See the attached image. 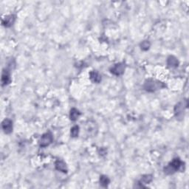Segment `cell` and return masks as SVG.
<instances>
[{
    "label": "cell",
    "instance_id": "1",
    "mask_svg": "<svg viewBox=\"0 0 189 189\" xmlns=\"http://www.w3.org/2000/svg\"><path fill=\"white\" fill-rule=\"evenodd\" d=\"M182 167H183V163L179 158H174L165 169V173L167 174H171L177 171L182 170Z\"/></svg>",
    "mask_w": 189,
    "mask_h": 189
},
{
    "label": "cell",
    "instance_id": "2",
    "mask_svg": "<svg viewBox=\"0 0 189 189\" xmlns=\"http://www.w3.org/2000/svg\"><path fill=\"white\" fill-rule=\"evenodd\" d=\"M53 141V135L50 132H47L42 136L40 140L41 147H46L49 146Z\"/></svg>",
    "mask_w": 189,
    "mask_h": 189
},
{
    "label": "cell",
    "instance_id": "3",
    "mask_svg": "<svg viewBox=\"0 0 189 189\" xmlns=\"http://www.w3.org/2000/svg\"><path fill=\"white\" fill-rule=\"evenodd\" d=\"M125 70V65L123 63H116L115 65H114L113 67H112L111 69V72L115 75H120L124 72Z\"/></svg>",
    "mask_w": 189,
    "mask_h": 189
},
{
    "label": "cell",
    "instance_id": "4",
    "mask_svg": "<svg viewBox=\"0 0 189 189\" xmlns=\"http://www.w3.org/2000/svg\"><path fill=\"white\" fill-rule=\"evenodd\" d=\"M1 127L6 134H10L13 131V122L10 119H4L1 123Z\"/></svg>",
    "mask_w": 189,
    "mask_h": 189
},
{
    "label": "cell",
    "instance_id": "5",
    "mask_svg": "<svg viewBox=\"0 0 189 189\" xmlns=\"http://www.w3.org/2000/svg\"><path fill=\"white\" fill-rule=\"evenodd\" d=\"M159 88L158 83H155L153 80H148L144 84V89L148 92H154Z\"/></svg>",
    "mask_w": 189,
    "mask_h": 189
},
{
    "label": "cell",
    "instance_id": "6",
    "mask_svg": "<svg viewBox=\"0 0 189 189\" xmlns=\"http://www.w3.org/2000/svg\"><path fill=\"white\" fill-rule=\"evenodd\" d=\"M15 19H16V16L14 15H10V16H7L6 17H4L2 20V25L4 26L9 28L11 25H13V24L14 23Z\"/></svg>",
    "mask_w": 189,
    "mask_h": 189
},
{
    "label": "cell",
    "instance_id": "7",
    "mask_svg": "<svg viewBox=\"0 0 189 189\" xmlns=\"http://www.w3.org/2000/svg\"><path fill=\"white\" fill-rule=\"evenodd\" d=\"M55 169L58 171H60L63 172V173H66L68 171L67 167H66V165L64 162L62 161V160H57L55 163Z\"/></svg>",
    "mask_w": 189,
    "mask_h": 189
},
{
    "label": "cell",
    "instance_id": "8",
    "mask_svg": "<svg viewBox=\"0 0 189 189\" xmlns=\"http://www.w3.org/2000/svg\"><path fill=\"white\" fill-rule=\"evenodd\" d=\"M95 131H97V126L95 122L89 121V123L87 124V131L90 135H94L95 134Z\"/></svg>",
    "mask_w": 189,
    "mask_h": 189
},
{
    "label": "cell",
    "instance_id": "9",
    "mask_svg": "<svg viewBox=\"0 0 189 189\" xmlns=\"http://www.w3.org/2000/svg\"><path fill=\"white\" fill-rule=\"evenodd\" d=\"M167 63L168 65H169V66H170V67L171 68H174L178 66L179 61H178L177 58L176 57L173 56V55H171V56H169V58H168Z\"/></svg>",
    "mask_w": 189,
    "mask_h": 189
},
{
    "label": "cell",
    "instance_id": "10",
    "mask_svg": "<svg viewBox=\"0 0 189 189\" xmlns=\"http://www.w3.org/2000/svg\"><path fill=\"white\" fill-rule=\"evenodd\" d=\"M10 75L7 70H3L2 75H1V84L2 85H7L10 82Z\"/></svg>",
    "mask_w": 189,
    "mask_h": 189
},
{
    "label": "cell",
    "instance_id": "11",
    "mask_svg": "<svg viewBox=\"0 0 189 189\" xmlns=\"http://www.w3.org/2000/svg\"><path fill=\"white\" fill-rule=\"evenodd\" d=\"M90 79L95 83H99L101 81V76L99 75V73L95 71H92L90 73Z\"/></svg>",
    "mask_w": 189,
    "mask_h": 189
},
{
    "label": "cell",
    "instance_id": "12",
    "mask_svg": "<svg viewBox=\"0 0 189 189\" xmlns=\"http://www.w3.org/2000/svg\"><path fill=\"white\" fill-rule=\"evenodd\" d=\"M80 115H81V113H80V112L78 111L77 109H72L70 110V114H69V117H70V120H76L79 117Z\"/></svg>",
    "mask_w": 189,
    "mask_h": 189
},
{
    "label": "cell",
    "instance_id": "13",
    "mask_svg": "<svg viewBox=\"0 0 189 189\" xmlns=\"http://www.w3.org/2000/svg\"><path fill=\"white\" fill-rule=\"evenodd\" d=\"M183 110H184V107H183V104L182 103H180L178 105L176 106L175 107V114H176L177 117H180V116H182V113H183Z\"/></svg>",
    "mask_w": 189,
    "mask_h": 189
},
{
    "label": "cell",
    "instance_id": "14",
    "mask_svg": "<svg viewBox=\"0 0 189 189\" xmlns=\"http://www.w3.org/2000/svg\"><path fill=\"white\" fill-rule=\"evenodd\" d=\"M152 181V175H144V176L142 177L141 180H140V183H143V184H149Z\"/></svg>",
    "mask_w": 189,
    "mask_h": 189
},
{
    "label": "cell",
    "instance_id": "15",
    "mask_svg": "<svg viewBox=\"0 0 189 189\" xmlns=\"http://www.w3.org/2000/svg\"><path fill=\"white\" fill-rule=\"evenodd\" d=\"M100 182H101V185H102V186L107 187V185L109 184L110 180L107 176H104V175H103V176H101V177H100Z\"/></svg>",
    "mask_w": 189,
    "mask_h": 189
},
{
    "label": "cell",
    "instance_id": "16",
    "mask_svg": "<svg viewBox=\"0 0 189 189\" xmlns=\"http://www.w3.org/2000/svg\"><path fill=\"white\" fill-rule=\"evenodd\" d=\"M70 133H71L72 137H77V136L78 135V133H79V127H78V126H73L72 128H71Z\"/></svg>",
    "mask_w": 189,
    "mask_h": 189
},
{
    "label": "cell",
    "instance_id": "17",
    "mask_svg": "<svg viewBox=\"0 0 189 189\" xmlns=\"http://www.w3.org/2000/svg\"><path fill=\"white\" fill-rule=\"evenodd\" d=\"M140 47H141V49L143 50H148L149 49V47H150V43L148 41H144V42H143L141 43Z\"/></svg>",
    "mask_w": 189,
    "mask_h": 189
}]
</instances>
